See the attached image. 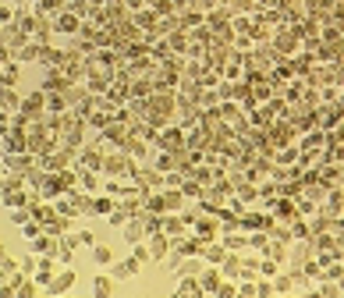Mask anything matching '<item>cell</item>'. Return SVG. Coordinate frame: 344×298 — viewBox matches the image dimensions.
Here are the masks:
<instances>
[{
	"instance_id": "cell-6",
	"label": "cell",
	"mask_w": 344,
	"mask_h": 298,
	"mask_svg": "<svg viewBox=\"0 0 344 298\" xmlns=\"http://www.w3.org/2000/svg\"><path fill=\"white\" fill-rule=\"evenodd\" d=\"M125 238H128V241H142V227H138V224H125Z\"/></svg>"
},
{
	"instance_id": "cell-7",
	"label": "cell",
	"mask_w": 344,
	"mask_h": 298,
	"mask_svg": "<svg viewBox=\"0 0 344 298\" xmlns=\"http://www.w3.org/2000/svg\"><path fill=\"white\" fill-rule=\"evenodd\" d=\"M14 298H36V284H29V281H21V288L14 291Z\"/></svg>"
},
{
	"instance_id": "cell-2",
	"label": "cell",
	"mask_w": 344,
	"mask_h": 298,
	"mask_svg": "<svg viewBox=\"0 0 344 298\" xmlns=\"http://www.w3.org/2000/svg\"><path fill=\"white\" fill-rule=\"evenodd\" d=\"M135 274H138V259H135V256L114 266V277H117V281H128V277H135Z\"/></svg>"
},
{
	"instance_id": "cell-4",
	"label": "cell",
	"mask_w": 344,
	"mask_h": 298,
	"mask_svg": "<svg viewBox=\"0 0 344 298\" xmlns=\"http://www.w3.org/2000/svg\"><path fill=\"white\" fill-rule=\"evenodd\" d=\"M92 259H96V266H110V259H114V256H110V249H107V245H92Z\"/></svg>"
},
{
	"instance_id": "cell-11",
	"label": "cell",
	"mask_w": 344,
	"mask_h": 298,
	"mask_svg": "<svg viewBox=\"0 0 344 298\" xmlns=\"http://www.w3.org/2000/svg\"><path fill=\"white\" fill-rule=\"evenodd\" d=\"M206 259L209 263H216V259H224V252H220V249H206Z\"/></svg>"
},
{
	"instance_id": "cell-9",
	"label": "cell",
	"mask_w": 344,
	"mask_h": 298,
	"mask_svg": "<svg viewBox=\"0 0 344 298\" xmlns=\"http://www.w3.org/2000/svg\"><path fill=\"white\" fill-rule=\"evenodd\" d=\"M163 252H167V241H163V238H153V256H156V259H160V256H163Z\"/></svg>"
},
{
	"instance_id": "cell-1",
	"label": "cell",
	"mask_w": 344,
	"mask_h": 298,
	"mask_svg": "<svg viewBox=\"0 0 344 298\" xmlns=\"http://www.w3.org/2000/svg\"><path fill=\"white\" fill-rule=\"evenodd\" d=\"M71 284H75V274H71V270H64V274L50 277V284H46V288H50V295H54V298H61V295L71 288Z\"/></svg>"
},
{
	"instance_id": "cell-14",
	"label": "cell",
	"mask_w": 344,
	"mask_h": 298,
	"mask_svg": "<svg viewBox=\"0 0 344 298\" xmlns=\"http://www.w3.org/2000/svg\"><path fill=\"white\" fill-rule=\"evenodd\" d=\"M238 298H256V291H252V288H241V291H238Z\"/></svg>"
},
{
	"instance_id": "cell-8",
	"label": "cell",
	"mask_w": 344,
	"mask_h": 298,
	"mask_svg": "<svg viewBox=\"0 0 344 298\" xmlns=\"http://www.w3.org/2000/svg\"><path fill=\"white\" fill-rule=\"evenodd\" d=\"M32 252H39V256H43V252H54V241H50V238H36Z\"/></svg>"
},
{
	"instance_id": "cell-15",
	"label": "cell",
	"mask_w": 344,
	"mask_h": 298,
	"mask_svg": "<svg viewBox=\"0 0 344 298\" xmlns=\"http://www.w3.org/2000/svg\"><path fill=\"white\" fill-rule=\"evenodd\" d=\"M0 281H4V274H0Z\"/></svg>"
},
{
	"instance_id": "cell-3",
	"label": "cell",
	"mask_w": 344,
	"mask_h": 298,
	"mask_svg": "<svg viewBox=\"0 0 344 298\" xmlns=\"http://www.w3.org/2000/svg\"><path fill=\"white\" fill-rule=\"evenodd\" d=\"M92 295H96V298H110V277L96 274V281H92Z\"/></svg>"
},
{
	"instance_id": "cell-12",
	"label": "cell",
	"mask_w": 344,
	"mask_h": 298,
	"mask_svg": "<svg viewBox=\"0 0 344 298\" xmlns=\"http://www.w3.org/2000/svg\"><path fill=\"white\" fill-rule=\"evenodd\" d=\"M21 227H25V234H29V238H36V234H39V227H36V224H29V220L21 224Z\"/></svg>"
},
{
	"instance_id": "cell-13",
	"label": "cell",
	"mask_w": 344,
	"mask_h": 298,
	"mask_svg": "<svg viewBox=\"0 0 344 298\" xmlns=\"http://www.w3.org/2000/svg\"><path fill=\"white\" fill-rule=\"evenodd\" d=\"M135 259L142 263V259H149V249H142V245H135Z\"/></svg>"
},
{
	"instance_id": "cell-16",
	"label": "cell",
	"mask_w": 344,
	"mask_h": 298,
	"mask_svg": "<svg viewBox=\"0 0 344 298\" xmlns=\"http://www.w3.org/2000/svg\"><path fill=\"white\" fill-rule=\"evenodd\" d=\"M36 298H39V295H36Z\"/></svg>"
},
{
	"instance_id": "cell-10",
	"label": "cell",
	"mask_w": 344,
	"mask_h": 298,
	"mask_svg": "<svg viewBox=\"0 0 344 298\" xmlns=\"http://www.w3.org/2000/svg\"><path fill=\"white\" fill-rule=\"evenodd\" d=\"M203 288H206V291H216V277H213V274L203 277Z\"/></svg>"
},
{
	"instance_id": "cell-5",
	"label": "cell",
	"mask_w": 344,
	"mask_h": 298,
	"mask_svg": "<svg viewBox=\"0 0 344 298\" xmlns=\"http://www.w3.org/2000/svg\"><path fill=\"white\" fill-rule=\"evenodd\" d=\"M54 277V263H39V274H36V284H50Z\"/></svg>"
}]
</instances>
